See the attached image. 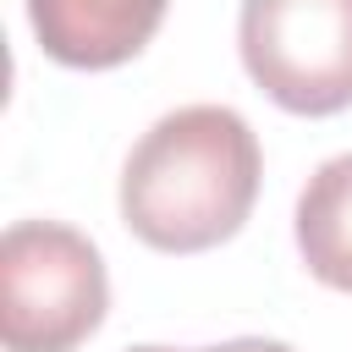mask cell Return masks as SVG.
<instances>
[{
	"mask_svg": "<svg viewBox=\"0 0 352 352\" xmlns=\"http://www.w3.org/2000/svg\"><path fill=\"white\" fill-rule=\"evenodd\" d=\"M258 198V138L226 104L160 116L121 170V220L160 253H204L248 220Z\"/></svg>",
	"mask_w": 352,
	"mask_h": 352,
	"instance_id": "obj_1",
	"label": "cell"
},
{
	"mask_svg": "<svg viewBox=\"0 0 352 352\" xmlns=\"http://www.w3.org/2000/svg\"><path fill=\"white\" fill-rule=\"evenodd\" d=\"M110 280L99 248L55 220H16L0 236V341L6 352H72L99 330Z\"/></svg>",
	"mask_w": 352,
	"mask_h": 352,
	"instance_id": "obj_2",
	"label": "cell"
},
{
	"mask_svg": "<svg viewBox=\"0 0 352 352\" xmlns=\"http://www.w3.org/2000/svg\"><path fill=\"white\" fill-rule=\"evenodd\" d=\"M248 77L297 116L352 104V0H242Z\"/></svg>",
	"mask_w": 352,
	"mask_h": 352,
	"instance_id": "obj_3",
	"label": "cell"
},
{
	"mask_svg": "<svg viewBox=\"0 0 352 352\" xmlns=\"http://www.w3.org/2000/svg\"><path fill=\"white\" fill-rule=\"evenodd\" d=\"M170 0H28V22L50 60L60 66H121L132 60Z\"/></svg>",
	"mask_w": 352,
	"mask_h": 352,
	"instance_id": "obj_4",
	"label": "cell"
},
{
	"mask_svg": "<svg viewBox=\"0 0 352 352\" xmlns=\"http://www.w3.org/2000/svg\"><path fill=\"white\" fill-rule=\"evenodd\" d=\"M297 248L324 286L352 292V154H336L308 176L297 198Z\"/></svg>",
	"mask_w": 352,
	"mask_h": 352,
	"instance_id": "obj_5",
	"label": "cell"
},
{
	"mask_svg": "<svg viewBox=\"0 0 352 352\" xmlns=\"http://www.w3.org/2000/svg\"><path fill=\"white\" fill-rule=\"evenodd\" d=\"M214 352H292V346L286 341H264V336H242V341H226Z\"/></svg>",
	"mask_w": 352,
	"mask_h": 352,
	"instance_id": "obj_6",
	"label": "cell"
},
{
	"mask_svg": "<svg viewBox=\"0 0 352 352\" xmlns=\"http://www.w3.org/2000/svg\"><path fill=\"white\" fill-rule=\"evenodd\" d=\"M132 352H176V346H132ZM214 352V346H209Z\"/></svg>",
	"mask_w": 352,
	"mask_h": 352,
	"instance_id": "obj_7",
	"label": "cell"
}]
</instances>
